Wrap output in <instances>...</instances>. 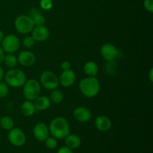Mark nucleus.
<instances>
[{"instance_id": "nucleus-1", "label": "nucleus", "mask_w": 153, "mask_h": 153, "mask_svg": "<svg viewBox=\"0 0 153 153\" xmlns=\"http://www.w3.org/2000/svg\"><path fill=\"white\" fill-rule=\"evenodd\" d=\"M70 124L63 117H57L51 121L49 126V133L56 139H64L70 134Z\"/></svg>"}, {"instance_id": "nucleus-2", "label": "nucleus", "mask_w": 153, "mask_h": 153, "mask_svg": "<svg viewBox=\"0 0 153 153\" xmlns=\"http://www.w3.org/2000/svg\"><path fill=\"white\" fill-rule=\"evenodd\" d=\"M79 88L82 94L88 98H93L99 94L100 84L95 76H88L82 79L79 84Z\"/></svg>"}, {"instance_id": "nucleus-3", "label": "nucleus", "mask_w": 153, "mask_h": 153, "mask_svg": "<svg viewBox=\"0 0 153 153\" xmlns=\"http://www.w3.org/2000/svg\"><path fill=\"white\" fill-rule=\"evenodd\" d=\"M4 82L11 88H18L23 86L26 82L25 74L19 69L12 68L4 76Z\"/></svg>"}, {"instance_id": "nucleus-4", "label": "nucleus", "mask_w": 153, "mask_h": 153, "mask_svg": "<svg viewBox=\"0 0 153 153\" xmlns=\"http://www.w3.org/2000/svg\"><path fill=\"white\" fill-rule=\"evenodd\" d=\"M41 92V87L40 83L35 79L26 80L23 85V95L26 100L34 101L40 97Z\"/></svg>"}, {"instance_id": "nucleus-5", "label": "nucleus", "mask_w": 153, "mask_h": 153, "mask_svg": "<svg viewBox=\"0 0 153 153\" xmlns=\"http://www.w3.org/2000/svg\"><path fill=\"white\" fill-rule=\"evenodd\" d=\"M35 26L31 17L27 15H20L14 21L15 29L22 34H27L31 32Z\"/></svg>"}, {"instance_id": "nucleus-6", "label": "nucleus", "mask_w": 153, "mask_h": 153, "mask_svg": "<svg viewBox=\"0 0 153 153\" xmlns=\"http://www.w3.org/2000/svg\"><path fill=\"white\" fill-rule=\"evenodd\" d=\"M40 83L43 85V88L47 90L56 89L59 85L58 77L55 73L50 70H45L40 75Z\"/></svg>"}, {"instance_id": "nucleus-7", "label": "nucleus", "mask_w": 153, "mask_h": 153, "mask_svg": "<svg viewBox=\"0 0 153 153\" xmlns=\"http://www.w3.org/2000/svg\"><path fill=\"white\" fill-rule=\"evenodd\" d=\"M20 46V40L14 34H7L4 36L1 41V48L7 54L17 52Z\"/></svg>"}, {"instance_id": "nucleus-8", "label": "nucleus", "mask_w": 153, "mask_h": 153, "mask_svg": "<svg viewBox=\"0 0 153 153\" xmlns=\"http://www.w3.org/2000/svg\"><path fill=\"white\" fill-rule=\"evenodd\" d=\"M7 139L12 145L15 146H23L26 141L25 134L20 128H13L9 131Z\"/></svg>"}, {"instance_id": "nucleus-9", "label": "nucleus", "mask_w": 153, "mask_h": 153, "mask_svg": "<svg viewBox=\"0 0 153 153\" xmlns=\"http://www.w3.org/2000/svg\"><path fill=\"white\" fill-rule=\"evenodd\" d=\"M100 54L105 60L108 61H113L118 55V50L117 48L111 43H105L101 46Z\"/></svg>"}, {"instance_id": "nucleus-10", "label": "nucleus", "mask_w": 153, "mask_h": 153, "mask_svg": "<svg viewBox=\"0 0 153 153\" xmlns=\"http://www.w3.org/2000/svg\"><path fill=\"white\" fill-rule=\"evenodd\" d=\"M31 36L37 42H44L49 38V31L44 25H36L31 31Z\"/></svg>"}, {"instance_id": "nucleus-11", "label": "nucleus", "mask_w": 153, "mask_h": 153, "mask_svg": "<svg viewBox=\"0 0 153 153\" xmlns=\"http://www.w3.org/2000/svg\"><path fill=\"white\" fill-rule=\"evenodd\" d=\"M33 134L38 141H45V140L49 137V127L44 123H38L34 126Z\"/></svg>"}, {"instance_id": "nucleus-12", "label": "nucleus", "mask_w": 153, "mask_h": 153, "mask_svg": "<svg viewBox=\"0 0 153 153\" xmlns=\"http://www.w3.org/2000/svg\"><path fill=\"white\" fill-rule=\"evenodd\" d=\"M18 63L23 67H31L36 61V57L31 52L28 50L19 52L17 56Z\"/></svg>"}, {"instance_id": "nucleus-13", "label": "nucleus", "mask_w": 153, "mask_h": 153, "mask_svg": "<svg viewBox=\"0 0 153 153\" xmlns=\"http://www.w3.org/2000/svg\"><path fill=\"white\" fill-rule=\"evenodd\" d=\"M59 83L64 88H70L74 84L76 81V74L70 69L67 70H63L61 76L58 78Z\"/></svg>"}, {"instance_id": "nucleus-14", "label": "nucleus", "mask_w": 153, "mask_h": 153, "mask_svg": "<svg viewBox=\"0 0 153 153\" xmlns=\"http://www.w3.org/2000/svg\"><path fill=\"white\" fill-rule=\"evenodd\" d=\"M73 117L80 123H87L91 120V112L85 107H78L73 111Z\"/></svg>"}, {"instance_id": "nucleus-15", "label": "nucleus", "mask_w": 153, "mask_h": 153, "mask_svg": "<svg viewBox=\"0 0 153 153\" xmlns=\"http://www.w3.org/2000/svg\"><path fill=\"white\" fill-rule=\"evenodd\" d=\"M94 125L97 130L100 131H107L111 128V121L108 117L101 115L98 116L95 120Z\"/></svg>"}, {"instance_id": "nucleus-16", "label": "nucleus", "mask_w": 153, "mask_h": 153, "mask_svg": "<svg viewBox=\"0 0 153 153\" xmlns=\"http://www.w3.org/2000/svg\"><path fill=\"white\" fill-rule=\"evenodd\" d=\"M51 100L49 97L40 96L34 100V106L36 111H45L51 106Z\"/></svg>"}, {"instance_id": "nucleus-17", "label": "nucleus", "mask_w": 153, "mask_h": 153, "mask_svg": "<svg viewBox=\"0 0 153 153\" xmlns=\"http://www.w3.org/2000/svg\"><path fill=\"white\" fill-rule=\"evenodd\" d=\"M30 17L32 19L34 25H43L46 22L44 16L40 11V10L36 7H33L30 10Z\"/></svg>"}, {"instance_id": "nucleus-18", "label": "nucleus", "mask_w": 153, "mask_h": 153, "mask_svg": "<svg viewBox=\"0 0 153 153\" xmlns=\"http://www.w3.org/2000/svg\"><path fill=\"white\" fill-rule=\"evenodd\" d=\"M65 143L67 147L70 148L71 149H78L82 144V140L79 136L76 134H69L65 137Z\"/></svg>"}, {"instance_id": "nucleus-19", "label": "nucleus", "mask_w": 153, "mask_h": 153, "mask_svg": "<svg viewBox=\"0 0 153 153\" xmlns=\"http://www.w3.org/2000/svg\"><path fill=\"white\" fill-rule=\"evenodd\" d=\"M21 112L25 117H31L34 114L36 111L35 106H34L33 101L25 100L21 105Z\"/></svg>"}, {"instance_id": "nucleus-20", "label": "nucleus", "mask_w": 153, "mask_h": 153, "mask_svg": "<svg viewBox=\"0 0 153 153\" xmlns=\"http://www.w3.org/2000/svg\"><path fill=\"white\" fill-rule=\"evenodd\" d=\"M84 71L88 76H96L98 73V66L94 61H88L84 66Z\"/></svg>"}, {"instance_id": "nucleus-21", "label": "nucleus", "mask_w": 153, "mask_h": 153, "mask_svg": "<svg viewBox=\"0 0 153 153\" xmlns=\"http://www.w3.org/2000/svg\"><path fill=\"white\" fill-rule=\"evenodd\" d=\"M0 126L4 130L10 131L14 126V121L10 117L4 116L0 120Z\"/></svg>"}, {"instance_id": "nucleus-22", "label": "nucleus", "mask_w": 153, "mask_h": 153, "mask_svg": "<svg viewBox=\"0 0 153 153\" xmlns=\"http://www.w3.org/2000/svg\"><path fill=\"white\" fill-rule=\"evenodd\" d=\"M4 63L9 68H15L18 64L17 57L13 55V53H8L5 55Z\"/></svg>"}, {"instance_id": "nucleus-23", "label": "nucleus", "mask_w": 153, "mask_h": 153, "mask_svg": "<svg viewBox=\"0 0 153 153\" xmlns=\"http://www.w3.org/2000/svg\"><path fill=\"white\" fill-rule=\"evenodd\" d=\"M49 99L52 102L55 103V104H59L64 100V94L61 92V91L56 88V89L52 90Z\"/></svg>"}, {"instance_id": "nucleus-24", "label": "nucleus", "mask_w": 153, "mask_h": 153, "mask_svg": "<svg viewBox=\"0 0 153 153\" xmlns=\"http://www.w3.org/2000/svg\"><path fill=\"white\" fill-rule=\"evenodd\" d=\"M45 145L49 149H55L58 146L57 139L54 137H48L45 140Z\"/></svg>"}, {"instance_id": "nucleus-25", "label": "nucleus", "mask_w": 153, "mask_h": 153, "mask_svg": "<svg viewBox=\"0 0 153 153\" xmlns=\"http://www.w3.org/2000/svg\"><path fill=\"white\" fill-rule=\"evenodd\" d=\"M35 40L33 38L32 36H26L25 37V38L22 40V44L25 46V48H28V49H30V48H32L34 46V45L35 44Z\"/></svg>"}, {"instance_id": "nucleus-26", "label": "nucleus", "mask_w": 153, "mask_h": 153, "mask_svg": "<svg viewBox=\"0 0 153 153\" xmlns=\"http://www.w3.org/2000/svg\"><path fill=\"white\" fill-rule=\"evenodd\" d=\"M9 93L8 85L5 82H0V98H4L7 97Z\"/></svg>"}, {"instance_id": "nucleus-27", "label": "nucleus", "mask_w": 153, "mask_h": 153, "mask_svg": "<svg viewBox=\"0 0 153 153\" xmlns=\"http://www.w3.org/2000/svg\"><path fill=\"white\" fill-rule=\"evenodd\" d=\"M40 5L43 10H49L52 7L53 3L52 0H40Z\"/></svg>"}, {"instance_id": "nucleus-28", "label": "nucleus", "mask_w": 153, "mask_h": 153, "mask_svg": "<svg viewBox=\"0 0 153 153\" xmlns=\"http://www.w3.org/2000/svg\"><path fill=\"white\" fill-rule=\"evenodd\" d=\"M143 6L147 11L152 13L153 12V0H144Z\"/></svg>"}, {"instance_id": "nucleus-29", "label": "nucleus", "mask_w": 153, "mask_h": 153, "mask_svg": "<svg viewBox=\"0 0 153 153\" xmlns=\"http://www.w3.org/2000/svg\"><path fill=\"white\" fill-rule=\"evenodd\" d=\"M57 153H73V150H72L70 148L67 147V146H64L60 147L59 149H58V152Z\"/></svg>"}, {"instance_id": "nucleus-30", "label": "nucleus", "mask_w": 153, "mask_h": 153, "mask_svg": "<svg viewBox=\"0 0 153 153\" xmlns=\"http://www.w3.org/2000/svg\"><path fill=\"white\" fill-rule=\"evenodd\" d=\"M61 69L63 70H70L71 69V64H70V61H64L61 63Z\"/></svg>"}, {"instance_id": "nucleus-31", "label": "nucleus", "mask_w": 153, "mask_h": 153, "mask_svg": "<svg viewBox=\"0 0 153 153\" xmlns=\"http://www.w3.org/2000/svg\"><path fill=\"white\" fill-rule=\"evenodd\" d=\"M4 57H5V52L3 50L1 46H0V64L4 62Z\"/></svg>"}, {"instance_id": "nucleus-32", "label": "nucleus", "mask_w": 153, "mask_h": 153, "mask_svg": "<svg viewBox=\"0 0 153 153\" xmlns=\"http://www.w3.org/2000/svg\"><path fill=\"white\" fill-rule=\"evenodd\" d=\"M4 70H3L2 67L0 66V82H1V81L3 79V78H4Z\"/></svg>"}, {"instance_id": "nucleus-33", "label": "nucleus", "mask_w": 153, "mask_h": 153, "mask_svg": "<svg viewBox=\"0 0 153 153\" xmlns=\"http://www.w3.org/2000/svg\"><path fill=\"white\" fill-rule=\"evenodd\" d=\"M149 79L151 82L153 81V68H151L149 73Z\"/></svg>"}, {"instance_id": "nucleus-34", "label": "nucleus", "mask_w": 153, "mask_h": 153, "mask_svg": "<svg viewBox=\"0 0 153 153\" xmlns=\"http://www.w3.org/2000/svg\"><path fill=\"white\" fill-rule=\"evenodd\" d=\"M4 33H3L2 31H1L0 30V43H1V41H2L3 38H4Z\"/></svg>"}]
</instances>
